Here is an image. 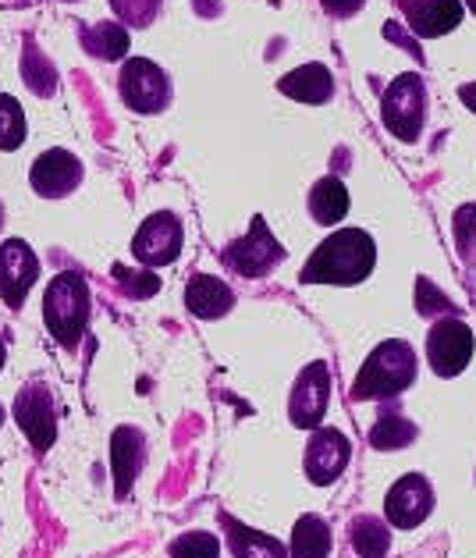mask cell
<instances>
[{"label": "cell", "mask_w": 476, "mask_h": 558, "mask_svg": "<svg viewBox=\"0 0 476 558\" xmlns=\"http://www.w3.org/2000/svg\"><path fill=\"white\" fill-rule=\"evenodd\" d=\"M430 509H434V487H430L427 476H419V473H410V476H402V481H394V487L385 498L388 523L402 526V530L419 526L430 515Z\"/></svg>", "instance_id": "cell-12"}, {"label": "cell", "mask_w": 476, "mask_h": 558, "mask_svg": "<svg viewBox=\"0 0 476 558\" xmlns=\"http://www.w3.org/2000/svg\"><path fill=\"white\" fill-rule=\"evenodd\" d=\"M83 47L100 61H121L129 53V33L118 22H100L83 29Z\"/></svg>", "instance_id": "cell-21"}, {"label": "cell", "mask_w": 476, "mask_h": 558, "mask_svg": "<svg viewBox=\"0 0 476 558\" xmlns=\"http://www.w3.org/2000/svg\"><path fill=\"white\" fill-rule=\"evenodd\" d=\"M39 278V256L29 250V242L8 239L0 242V299L19 310L25 303V295Z\"/></svg>", "instance_id": "cell-11"}, {"label": "cell", "mask_w": 476, "mask_h": 558, "mask_svg": "<svg viewBox=\"0 0 476 558\" xmlns=\"http://www.w3.org/2000/svg\"><path fill=\"white\" fill-rule=\"evenodd\" d=\"M328 402H331V371L328 363H309L303 366L298 374L295 388L289 395V416L295 427H317L324 413H328Z\"/></svg>", "instance_id": "cell-9"}, {"label": "cell", "mask_w": 476, "mask_h": 558, "mask_svg": "<svg viewBox=\"0 0 476 558\" xmlns=\"http://www.w3.org/2000/svg\"><path fill=\"white\" fill-rule=\"evenodd\" d=\"M331 544L334 537L324 515H303L292 526V558H328Z\"/></svg>", "instance_id": "cell-19"}, {"label": "cell", "mask_w": 476, "mask_h": 558, "mask_svg": "<svg viewBox=\"0 0 476 558\" xmlns=\"http://www.w3.org/2000/svg\"><path fill=\"white\" fill-rule=\"evenodd\" d=\"M455 242L462 256H476V207L459 210L455 217Z\"/></svg>", "instance_id": "cell-30"}, {"label": "cell", "mask_w": 476, "mask_h": 558, "mask_svg": "<svg viewBox=\"0 0 476 558\" xmlns=\"http://www.w3.org/2000/svg\"><path fill=\"white\" fill-rule=\"evenodd\" d=\"M0 225H4V207H0Z\"/></svg>", "instance_id": "cell-37"}, {"label": "cell", "mask_w": 476, "mask_h": 558, "mask_svg": "<svg viewBox=\"0 0 476 558\" xmlns=\"http://www.w3.org/2000/svg\"><path fill=\"white\" fill-rule=\"evenodd\" d=\"M44 320H47V331L68 349L83 338L86 320H89V284L78 270H64V275H58L47 284Z\"/></svg>", "instance_id": "cell-2"}, {"label": "cell", "mask_w": 476, "mask_h": 558, "mask_svg": "<svg viewBox=\"0 0 476 558\" xmlns=\"http://www.w3.org/2000/svg\"><path fill=\"white\" fill-rule=\"evenodd\" d=\"M185 306L203 320H217L235 306V292L213 275H193L185 284Z\"/></svg>", "instance_id": "cell-16"}, {"label": "cell", "mask_w": 476, "mask_h": 558, "mask_svg": "<svg viewBox=\"0 0 476 558\" xmlns=\"http://www.w3.org/2000/svg\"><path fill=\"white\" fill-rule=\"evenodd\" d=\"M427 360L438 377H455L473 360V331L466 320L444 317L427 335Z\"/></svg>", "instance_id": "cell-8"}, {"label": "cell", "mask_w": 476, "mask_h": 558, "mask_svg": "<svg viewBox=\"0 0 476 558\" xmlns=\"http://www.w3.org/2000/svg\"><path fill=\"white\" fill-rule=\"evenodd\" d=\"M15 420L25 438L33 441L36 452H47L58 438V410H53V395L47 391V385H25L15 399Z\"/></svg>", "instance_id": "cell-10"}, {"label": "cell", "mask_w": 476, "mask_h": 558, "mask_svg": "<svg viewBox=\"0 0 476 558\" xmlns=\"http://www.w3.org/2000/svg\"><path fill=\"white\" fill-rule=\"evenodd\" d=\"M278 89L298 104H328L334 97V75L324 64L313 61V64H303V68H295V72L284 75L278 83Z\"/></svg>", "instance_id": "cell-17"}, {"label": "cell", "mask_w": 476, "mask_h": 558, "mask_svg": "<svg viewBox=\"0 0 476 558\" xmlns=\"http://www.w3.org/2000/svg\"><path fill=\"white\" fill-rule=\"evenodd\" d=\"M309 214L317 225H338L349 214V189L338 179H320L309 189Z\"/></svg>", "instance_id": "cell-20"}, {"label": "cell", "mask_w": 476, "mask_h": 558, "mask_svg": "<svg viewBox=\"0 0 476 558\" xmlns=\"http://www.w3.org/2000/svg\"><path fill=\"white\" fill-rule=\"evenodd\" d=\"M462 0H402V15L410 22V29L424 39L452 33L462 22Z\"/></svg>", "instance_id": "cell-15"}, {"label": "cell", "mask_w": 476, "mask_h": 558, "mask_svg": "<svg viewBox=\"0 0 476 558\" xmlns=\"http://www.w3.org/2000/svg\"><path fill=\"white\" fill-rule=\"evenodd\" d=\"M25 143V111L15 97L0 93V149H19Z\"/></svg>", "instance_id": "cell-26"}, {"label": "cell", "mask_w": 476, "mask_h": 558, "mask_svg": "<svg viewBox=\"0 0 476 558\" xmlns=\"http://www.w3.org/2000/svg\"><path fill=\"white\" fill-rule=\"evenodd\" d=\"M22 78L36 97H53L58 93V68L50 64V58L36 44H25L22 50Z\"/></svg>", "instance_id": "cell-23"}, {"label": "cell", "mask_w": 476, "mask_h": 558, "mask_svg": "<svg viewBox=\"0 0 476 558\" xmlns=\"http://www.w3.org/2000/svg\"><path fill=\"white\" fill-rule=\"evenodd\" d=\"M228 537H231V551H235V558H289L274 537L242 526L235 520H228Z\"/></svg>", "instance_id": "cell-24"}, {"label": "cell", "mask_w": 476, "mask_h": 558, "mask_svg": "<svg viewBox=\"0 0 476 558\" xmlns=\"http://www.w3.org/2000/svg\"><path fill=\"white\" fill-rule=\"evenodd\" d=\"M114 15L129 25H149L157 19L160 11V0H111Z\"/></svg>", "instance_id": "cell-28"}, {"label": "cell", "mask_w": 476, "mask_h": 558, "mask_svg": "<svg viewBox=\"0 0 476 558\" xmlns=\"http://www.w3.org/2000/svg\"><path fill=\"white\" fill-rule=\"evenodd\" d=\"M281 256H284V250L278 246V239L270 235L264 217H256L249 235H242L239 242H231L224 250V264L242 278H264L281 264Z\"/></svg>", "instance_id": "cell-7"}, {"label": "cell", "mask_w": 476, "mask_h": 558, "mask_svg": "<svg viewBox=\"0 0 476 558\" xmlns=\"http://www.w3.org/2000/svg\"><path fill=\"white\" fill-rule=\"evenodd\" d=\"M349 459H352V441L345 438L342 430H331V427H324V430H317L309 438V445H306V476L313 484H334L338 476L345 473V466H349Z\"/></svg>", "instance_id": "cell-13"}, {"label": "cell", "mask_w": 476, "mask_h": 558, "mask_svg": "<svg viewBox=\"0 0 476 558\" xmlns=\"http://www.w3.org/2000/svg\"><path fill=\"white\" fill-rule=\"evenodd\" d=\"M182 221L168 210H160L154 217H146L143 228L135 231L132 239V256L139 260L143 267H164V264H174L182 253Z\"/></svg>", "instance_id": "cell-6"}, {"label": "cell", "mask_w": 476, "mask_h": 558, "mask_svg": "<svg viewBox=\"0 0 476 558\" xmlns=\"http://www.w3.org/2000/svg\"><path fill=\"white\" fill-rule=\"evenodd\" d=\"M377 264V246L363 228H342L324 239L303 267L306 284H359Z\"/></svg>", "instance_id": "cell-1"}, {"label": "cell", "mask_w": 476, "mask_h": 558, "mask_svg": "<svg viewBox=\"0 0 476 558\" xmlns=\"http://www.w3.org/2000/svg\"><path fill=\"white\" fill-rule=\"evenodd\" d=\"M466 8L473 11V15H476V0H466Z\"/></svg>", "instance_id": "cell-35"}, {"label": "cell", "mask_w": 476, "mask_h": 558, "mask_svg": "<svg viewBox=\"0 0 476 558\" xmlns=\"http://www.w3.org/2000/svg\"><path fill=\"white\" fill-rule=\"evenodd\" d=\"M143 456H146L143 434L135 427H118L114 438H111V470H114V481H118V495H129L135 473H139V466H143Z\"/></svg>", "instance_id": "cell-18"}, {"label": "cell", "mask_w": 476, "mask_h": 558, "mask_svg": "<svg viewBox=\"0 0 476 558\" xmlns=\"http://www.w3.org/2000/svg\"><path fill=\"white\" fill-rule=\"evenodd\" d=\"M416 289H419V292H416V306H419V313H430L434 306H438V310H444V313H452V303H448L444 295H438V292H434L427 278H419V284H416Z\"/></svg>", "instance_id": "cell-31"}, {"label": "cell", "mask_w": 476, "mask_h": 558, "mask_svg": "<svg viewBox=\"0 0 476 558\" xmlns=\"http://www.w3.org/2000/svg\"><path fill=\"white\" fill-rule=\"evenodd\" d=\"M349 544L359 558H385L391 548V534L374 515H359V520L349 523Z\"/></svg>", "instance_id": "cell-22"}, {"label": "cell", "mask_w": 476, "mask_h": 558, "mask_svg": "<svg viewBox=\"0 0 476 558\" xmlns=\"http://www.w3.org/2000/svg\"><path fill=\"white\" fill-rule=\"evenodd\" d=\"M4 360H8V349H4V338H0V371H4Z\"/></svg>", "instance_id": "cell-34"}, {"label": "cell", "mask_w": 476, "mask_h": 558, "mask_svg": "<svg viewBox=\"0 0 476 558\" xmlns=\"http://www.w3.org/2000/svg\"><path fill=\"white\" fill-rule=\"evenodd\" d=\"M459 97H462V104H466V107H469V111L476 114V83H469V86H462V89H459Z\"/></svg>", "instance_id": "cell-33"}, {"label": "cell", "mask_w": 476, "mask_h": 558, "mask_svg": "<svg viewBox=\"0 0 476 558\" xmlns=\"http://www.w3.org/2000/svg\"><path fill=\"white\" fill-rule=\"evenodd\" d=\"M416 380V352L391 338V342H380L370 360L363 363V371L356 377V399H391V395H402Z\"/></svg>", "instance_id": "cell-3"}, {"label": "cell", "mask_w": 476, "mask_h": 558, "mask_svg": "<svg viewBox=\"0 0 476 558\" xmlns=\"http://www.w3.org/2000/svg\"><path fill=\"white\" fill-rule=\"evenodd\" d=\"M424 114H427V97L419 75H399L385 89L380 100V118H385L388 132L402 143H416L424 132Z\"/></svg>", "instance_id": "cell-4"}, {"label": "cell", "mask_w": 476, "mask_h": 558, "mask_svg": "<svg viewBox=\"0 0 476 558\" xmlns=\"http://www.w3.org/2000/svg\"><path fill=\"white\" fill-rule=\"evenodd\" d=\"M416 441V424L413 420H405L399 413H388L380 416L374 430H370V445L380 448V452H394V448H405Z\"/></svg>", "instance_id": "cell-25"}, {"label": "cell", "mask_w": 476, "mask_h": 558, "mask_svg": "<svg viewBox=\"0 0 476 558\" xmlns=\"http://www.w3.org/2000/svg\"><path fill=\"white\" fill-rule=\"evenodd\" d=\"M68 4H72V0H68Z\"/></svg>", "instance_id": "cell-38"}, {"label": "cell", "mask_w": 476, "mask_h": 558, "mask_svg": "<svg viewBox=\"0 0 476 558\" xmlns=\"http://www.w3.org/2000/svg\"><path fill=\"white\" fill-rule=\"evenodd\" d=\"M171 558H221V541L207 530H188L171 541Z\"/></svg>", "instance_id": "cell-27"}, {"label": "cell", "mask_w": 476, "mask_h": 558, "mask_svg": "<svg viewBox=\"0 0 476 558\" xmlns=\"http://www.w3.org/2000/svg\"><path fill=\"white\" fill-rule=\"evenodd\" d=\"M29 182L39 196L61 199L68 193H75L78 182H83V160L75 154H68V149H47V154H39V160L33 165Z\"/></svg>", "instance_id": "cell-14"}, {"label": "cell", "mask_w": 476, "mask_h": 558, "mask_svg": "<svg viewBox=\"0 0 476 558\" xmlns=\"http://www.w3.org/2000/svg\"><path fill=\"white\" fill-rule=\"evenodd\" d=\"M114 278L121 281V289L129 295H154L160 289L157 275H149V270H129V267H114Z\"/></svg>", "instance_id": "cell-29"}, {"label": "cell", "mask_w": 476, "mask_h": 558, "mask_svg": "<svg viewBox=\"0 0 476 558\" xmlns=\"http://www.w3.org/2000/svg\"><path fill=\"white\" fill-rule=\"evenodd\" d=\"M118 93L135 114H160L171 104V78L164 75L160 64L146 58H132L118 75Z\"/></svg>", "instance_id": "cell-5"}, {"label": "cell", "mask_w": 476, "mask_h": 558, "mask_svg": "<svg viewBox=\"0 0 476 558\" xmlns=\"http://www.w3.org/2000/svg\"><path fill=\"white\" fill-rule=\"evenodd\" d=\"M324 8L331 11V15H338V19H345V15H356V11L366 4V0H320Z\"/></svg>", "instance_id": "cell-32"}, {"label": "cell", "mask_w": 476, "mask_h": 558, "mask_svg": "<svg viewBox=\"0 0 476 558\" xmlns=\"http://www.w3.org/2000/svg\"><path fill=\"white\" fill-rule=\"evenodd\" d=\"M0 427H4V405H0Z\"/></svg>", "instance_id": "cell-36"}]
</instances>
